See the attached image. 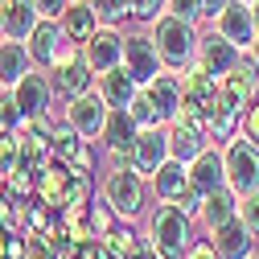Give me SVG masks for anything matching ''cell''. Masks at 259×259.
Listing matches in <instances>:
<instances>
[{"instance_id": "1", "label": "cell", "mask_w": 259, "mask_h": 259, "mask_svg": "<svg viewBox=\"0 0 259 259\" xmlns=\"http://www.w3.org/2000/svg\"><path fill=\"white\" fill-rule=\"evenodd\" d=\"M99 198L119 214V222H140L148 214V177H140L127 165H111L99 181Z\"/></svg>"}, {"instance_id": "2", "label": "cell", "mask_w": 259, "mask_h": 259, "mask_svg": "<svg viewBox=\"0 0 259 259\" xmlns=\"http://www.w3.org/2000/svg\"><path fill=\"white\" fill-rule=\"evenodd\" d=\"M148 33H152V41H156V54H160V62H165V70H185V66H193V58H198V25H189V21H181V17H173V13H165L160 21H152L148 25Z\"/></svg>"}, {"instance_id": "3", "label": "cell", "mask_w": 259, "mask_h": 259, "mask_svg": "<svg viewBox=\"0 0 259 259\" xmlns=\"http://www.w3.org/2000/svg\"><path fill=\"white\" fill-rule=\"evenodd\" d=\"M144 239H148L152 247H160V251L185 255L189 243L198 239V235H193V218H189L181 206H173V202H156V206L144 214Z\"/></svg>"}, {"instance_id": "4", "label": "cell", "mask_w": 259, "mask_h": 259, "mask_svg": "<svg viewBox=\"0 0 259 259\" xmlns=\"http://www.w3.org/2000/svg\"><path fill=\"white\" fill-rule=\"evenodd\" d=\"M46 74H50V87H54L58 99H74V95L91 91V87H95V78H99V74L91 70V62H87L82 46H74V41L62 46V54L46 66Z\"/></svg>"}, {"instance_id": "5", "label": "cell", "mask_w": 259, "mask_h": 259, "mask_svg": "<svg viewBox=\"0 0 259 259\" xmlns=\"http://www.w3.org/2000/svg\"><path fill=\"white\" fill-rule=\"evenodd\" d=\"M222 165H226V185L239 198L259 189V144H251L243 132L222 144Z\"/></svg>"}, {"instance_id": "6", "label": "cell", "mask_w": 259, "mask_h": 259, "mask_svg": "<svg viewBox=\"0 0 259 259\" xmlns=\"http://www.w3.org/2000/svg\"><path fill=\"white\" fill-rule=\"evenodd\" d=\"M107 103H103V95L99 91H82V95H74V99H66V107H62V123H70L74 132H82L87 140H95L99 144V132H103V123H107Z\"/></svg>"}, {"instance_id": "7", "label": "cell", "mask_w": 259, "mask_h": 259, "mask_svg": "<svg viewBox=\"0 0 259 259\" xmlns=\"http://www.w3.org/2000/svg\"><path fill=\"white\" fill-rule=\"evenodd\" d=\"M50 156L58 165H66L70 173H91L95 169V140L74 132L70 123H58L54 136H50Z\"/></svg>"}, {"instance_id": "8", "label": "cell", "mask_w": 259, "mask_h": 259, "mask_svg": "<svg viewBox=\"0 0 259 259\" xmlns=\"http://www.w3.org/2000/svg\"><path fill=\"white\" fill-rule=\"evenodd\" d=\"M123 70L132 74L140 87H144V82H152L160 70H165V62H160L156 41H152L148 29H140V33H127V37H123Z\"/></svg>"}, {"instance_id": "9", "label": "cell", "mask_w": 259, "mask_h": 259, "mask_svg": "<svg viewBox=\"0 0 259 259\" xmlns=\"http://www.w3.org/2000/svg\"><path fill=\"white\" fill-rule=\"evenodd\" d=\"M218 99H222L226 107H235L239 115L259 99V66H255L251 58H243L231 74L218 78Z\"/></svg>"}, {"instance_id": "10", "label": "cell", "mask_w": 259, "mask_h": 259, "mask_svg": "<svg viewBox=\"0 0 259 259\" xmlns=\"http://www.w3.org/2000/svg\"><path fill=\"white\" fill-rule=\"evenodd\" d=\"M9 95H13V107L21 111V119L54 111V87H50V74H46L41 66H33V70H29Z\"/></svg>"}, {"instance_id": "11", "label": "cell", "mask_w": 259, "mask_h": 259, "mask_svg": "<svg viewBox=\"0 0 259 259\" xmlns=\"http://www.w3.org/2000/svg\"><path fill=\"white\" fill-rule=\"evenodd\" d=\"M123 37L127 33H119V25H99L82 41V54H87V62H91L95 74H107V70L123 66Z\"/></svg>"}, {"instance_id": "12", "label": "cell", "mask_w": 259, "mask_h": 259, "mask_svg": "<svg viewBox=\"0 0 259 259\" xmlns=\"http://www.w3.org/2000/svg\"><path fill=\"white\" fill-rule=\"evenodd\" d=\"M210 29H218V33L226 41H235L243 54H251L255 37H259V29H255V17H251V5H243V0H231L222 13L210 17Z\"/></svg>"}, {"instance_id": "13", "label": "cell", "mask_w": 259, "mask_h": 259, "mask_svg": "<svg viewBox=\"0 0 259 259\" xmlns=\"http://www.w3.org/2000/svg\"><path fill=\"white\" fill-rule=\"evenodd\" d=\"M169 156H173V148H169V127H140V136H136V144H132V169H136L140 177H152Z\"/></svg>"}, {"instance_id": "14", "label": "cell", "mask_w": 259, "mask_h": 259, "mask_svg": "<svg viewBox=\"0 0 259 259\" xmlns=\"http://www.w3.org/2000/svg\"><path fill=\"white\" fill-rule=\"evenodd\" d=\"M193 62H198V66H206L214 78H222V74H231L239 62H243V50H239L235 41H226L218 29H210V33L198 37V58H193Z\"/></svg>"}, {"instance_id": "15", "label": "cell", "mask_w": 259, "mask_h": 259, "mask_svg": "<svg viewBox=\"0 0 259 259\" xmlns=\"http://www.w3.org/2000/svg\"><path fill=\"white\" fill-rule=\"evenodd\" d=\"M189 185L210 198V193L226 189V165H222V144H206L198 156L189 160Z\"/></svg>"}, {"instance_id": "16", "label": "cell", "mask_w": 259, "mask_h": 259, "mask_svg": "<svg viewBox=\"0 0 259 259\" xmlns=\"http://www.w3.org/2000/svg\"><path fill=\"white\" fill-rule=\"evenodd\" d=\"M136 136H140V123L132 119V111H127V107H111V111H107V123H103V132H99V148H103L107 156L132 152Z\"/></svg>"}, {"instance_id": "17", "label": "cell", "mask_w": 259, "mask_h": 259, "mask_svg": "<svg viewBox=\"0 0 259 259\" xmlns=\"http://www.w3.org/2000/svg\"><path fill=\"white\" fill-rule=\"evenodd\" d=\"M144 95L152 99V107H156L160 123H169V119L181 111V103H185V87H181V74H177V70H160L152 82H144Z\"/></svg>"}, {"instance_id": "18", "label": "cell", "mask_w": 259, "mask_h": 259, "mask_svg": "<svg viewBox=\"0 0 259 259\" xmlns=\"http://www.w3.org/2000/svg\"><path fill=\"white\" fill-rule=\"evenodd\" d=\"M206 239L218 247L222 259H251L255 255V235L247 231L243 218H231V222L214 226V231H206Z\"/></svg>"}, {"instance_id": "19", "label": "cell", "mask_w": 259, "mask_h": 259, "mask_svg": "<svg viewBox=\"0 0 259 259\" xmlns=\"http://www.w3.org/2000/svg\"><path fill=\"white\" fill-rule=\"evenodd\" d=\"M70 181H74V173H70L66 165H58V160H46V165L37 169V189H33V198H41L50 210H66Z\"/></svg>"}, {"instance_id": "20", "label": "cell", "mask_w": 259, "mask_h": 259, "mask_svg": "<svg viewBox=\"0 0 259 259\" xmlns=\"http://www.w3.org/2000/svg\"><path fill=\"white\" fill-rule=\"evenodd\" d=\"M37 21H41V13L33 0H9L5 13H0V41H29Z\"/></svg>"}, {"instance_id": "21", "label": "cell", "mask_w": 259, "mask_h": 259, "mask_svg": "<svg viewBox=\"0 0 259 259\" xmlns=\"http://www.w3.org/2000/svg\"><path fill=\"white\" fill-rule=\"evenodd\" d=\"M148 185H152V198H156V202H173V206H177L181 193L189 189V165L177 160V156H169L165 165L148 177Z\"/></svg>"}, {"instance_id": "22", "label": "cell", "mask_w": 259, "mask_h": 259, "mask_svg": "<svg viewBox=\"0 0 259 259\" xmlns=\"http://www.w3.org/2000/svg\"><path fill=\"white\" fill-rule=\"evenodd\" d=\"M25 46H29V58H33V66L46 70L50 62L62 54V46H66V33H62V25H58V21H46V17H41Z\"/></svg>"}, {"instance_id": "23", "label": "cell", "mask_w": 259, "mask_h": 259, "mask_svg": "<svg viewBox=\"0 0 259 259\" xmlns=\"http://www.w3.org/2000/svg\"><path fill=\"white\" fill-rule=\"evenodd\" d=\"M95 91L103 95V103H107V107H132V99L140 95V82L127 74L123 66H115V70H107V74L95 78Z\"/></svg>"}, {"instance_id": "24", "label": "cell", "mask_w": 259, "mask_h": 259, "mask_svg": "<svg viewBox=\"0 0 259 259\" xmlns=\"http://www.w3.org/2000/svg\"><path fill=\"white\" fill-rule=\"evenodd\" d=\"M29 70H33L29 46L25 41H0V91H13Z\"/></svg>"}, {"instance_id": "25", "label": "cell", "mask_w": 259, "mask_h": 259, "mask_svg": "<svg viewBox=\"0 0 259 259\" xmlns=\"http://www.w3.org/2000/svg\"><path fill=\"white\" fill-rule=\"evenodd\" d=\"M58 25H62V33H66V41L82 46V41H87V37H91L103 21H99V13H95L91 0H82V5H70L66 13H62V17H58Z\"/></svg>"}, {"instance_id": "26", "label": "cell", "mask_w": 259, "mask_h": 259, "mask_svg": "<svg viewBox=\"0 0 259 259\" xmlns=\"http://www.w3.org/2000/svg\"><path fill=\"white\" fill-rule=\"evenodd\" d=\"M181 87H185V99H189V103H198L202 111L218 99V78H214L206 66H198V62L181 70Z\"/></svg>"}, {"instance_id": "27", "label": "cell", "mask_w": 259, "mask_h": 259, "mask_svg": "<svg viewBox=\"0 0 259 259\" xmlns=\"http://www.w3.org/2000/svg\"><path fill=\"white\" fill-rule=\"evenodd\" d=\"M231 218H239V193H235L231 185H226V189L210 193V198L202 202V214H198V222H202V231H214V226L231 222Z\"/></svg>"}, {"instance_id": "28", "label": "cell", "mask_w": 259, "mask_h": 259, "mask_svg": "<svg viewBox=\"0 0 259 259\" xmlns=\"http://www.w3.org/2000/svg\"><path fill=\"white\" fill-rule=\"evenodd\" d=\"M140 239H144V235L132 231V222H119L111 235H103V251H107L111 259H132L136 247H140Z\"/></svg>"}, {"instance_id": "29", "label": "cell", "mask_w": 259, "mask_h": 259, "mask_svg": "<svg viewBox=\"0 0 259 259\" xmlns=\"http://www.w3.org/2000/svg\"><path fill=\"white\" fill-rule=\"evenodd\" d=\"M87 222H91V235H95V239H103V235H111L115 226H119V214H115L103 198H95V202L87 206Z\"/></svg>"}, {"instance_id": "30", "label": "cell", "mask_w": 259, "mask_h": 259, "mask_svg": "<svg viewBox=\"0 0 259 259\" xmlns=\"http://www.w3.org/2000/svg\"><path fill=\"white\" fill-rule=\"evenodd\" d=\"M95 13H99L103 25H123V21H132V9H136V0H91Z\"/></svg>"}, {"instance_id": "31", "label": "cell", "mask_w": 259, "mask_h": 259, "mask_svg": "<svg viewBox=\"0 0 259 259\" xmlns=\"http://www.w3.org/2000/svg\"><path fill=\"white\" fill-rule=\"evenodd\" d=\"M95 202V181H91V173H74V181H70V193H66V206H74V210H87Z\"/></svg>"}, {"instance_id": "32", "label": "cell", "mask_w": 259, "mask_h": 259, "mask_svg": "<svg viewBox=\"0 0 259 259\" xmlns=\"http://www.w3.org/2000/svg\"><path fill=\"white\" fill-rule=\"evenodd\" d=\"M21 165V148H17V132H0V177L9 181V173Z\"/></svg>"}, {"instance_id": "33", "label": "cell", "mask_w": 259, "mask_h": 259, "mask_svg": "<svg viewBox=\"0 0 259 259\" xmlns=\"http://www.w3.org/2000/svg\"><path fill=\"white\" fill-rule=\"evenodd\" d=\"M127 111H132V119H136L140 127H165V123H160V115H156V107H152V99L144 95V87H140V95L132 99V107H127Z\"/></svg>"}, {"instance_id": "34", "label": "cell", "mask_w": 259, "mask_h": 259, "mask_svg": "<svg viewBox=\"0 0 259 259\" xmlns=\"http://www.w3.org/2000/svg\"><path fill=\"white\" fill-rule=\"evenodd\" d=\"M165 13H169V0H136L132 21H140V25H152V21H160Z\"/></svg>"}, {"instance_id": "35", "label": "cell", "mask_w": 259, "mask_h": 259, "mask_svg": "<svg viewBox=\"0 0 259 259\" xmlns=\"http://www.w3.org/2000/svg\"><path fill=\"white\" fill-rule=\"evenodd\" d=\"M169 13L189 21V25H202L206 21V9H202V0H169Z\"/></svg>"}, {"instance_id": "36", "label": "cell", "mask_w": 259, "mask_h": 259, "mask_svg": "<svg viewBox=\"0 0 259 259\" xmlns=\"http://www.w3.org/2000/svg\"><path fill=\"white\" fill-rule=\"evenodd\" d=\"M239 218L247 222V231L259 239V189L247 193V198H239Z\"/></svg>"}, {"instance_id": "37", "label": "cell", "mask_w": 259, "mask_h": 259, "mask_svg": "<svg viewBox=\"0 0 259 259\" xmlns=\"http://www.w3.org/2000/svg\"><path fill=\"white\" fill-rule=\"evenodd\" d=\"M17 123H21V111L13 107V95L0 91V132H13Z\"/></svg>"}, {"instance_id": "38", "label": "cell", "mask_w": 259, "mask_h": 259, "mask_svg": "<svg viewBox=\"0 0 259 259\" xmlns=\"http://www.w3.org/2000/svg\"><path fill=\"white\" fill-rule=\"evenodd\" d=\"M239 132H243L251 144H259V99H255V103L243 111V119H239Z\"/></svg>"}, {"instance_id": "39", "label": "cell", "mask_w": 259, "mask_h": 259, "mask_svg": "<svg viewBox=\"0 0 259 259\" xmlns=\"http://www.w3.org/2000/svg\"><path fill=\"white\" fill-rule=\"evenodd\" d=\"M202 202H206V198H202V193H198V189L189 185V189L181 193V202H177V206H181V210H185V214H189L193 222H198V214H202Z\"/></svg>"}, {"instance_id": "40", "label": "cell", "mask_w": 259, "mask_h": 259, "mask_svg": "<svg viewBox=\"0 0 259 259\" xmlns=\"http://www.w3.org/2000/svg\"><path fill=\"white\" fill-rule=\"evenodd\" d=\"M185 259H222V255H218V247L210 239H193L189 251H185Z\"/></svg>"}, {"instance_id": "41", "label": "cell", "mask_w": 259, "mask_h": 259, "mask_svg": "<svg viewBox=\"0 0 259 259\" xmlns=\"http://www.w3.org/2000/svg\"><path fill=\"white\" fill-rule=\"evenodd\" d=\"M33 5H37V13H41L46 21H58L62 13L70 9V0H33Z\"/></svg>"}, {"instance_id": "42", "label": "cell", "mask_w": 259, "mask_h": 259, "mask_svg": "<svg viewBox=\"0 0 259 259\" xmlns=\"http://www.w3.org/2000/svg\"><path fill=\"white\" fill-rule=\"evenodd\" d=\"M226 5H231V0H202V9H206V21H210L214 13H222Z\"/></svg>"}, {"instance_id": "43", "label": "cell", "mask_w": 259, "mask_h": 259, "mask_svg": "<svg viewBox=\"0 0 259 259\" xmlns=\"http://www.w3.org/2000/svg\"><path fill=\"white\" fill-rule=\"evenodd\" d=\"M251 62L259 66V37H255V46H251Z\"/></svg>"}, {"instance_id": "44", "label": "cell", "mask_w": 259, "mask_h": 259, "mask_svg": "<svg viewBox=\"0 0 259 259\" xmlns=\"http://www.w3.org/2000/svg\"><path fill=\"white\" fill-rule=\"evenodd\" d=\"M251 17H255V29H259V0H255V5H251Z\"/></svg>"}, {"instance_id": "45", "label": "cell", "mask_w": 259, "mask_h": 259, "mask_svg": "<svg viewBox=\"0 0 259 259\" xmlns=\"http://www.w3.org/2000/svg\"><path fill=\"white\" fill-rule=\"evenodd\" d=\"M0 198H5V177H0Z\"/></svg>"}, {"instance_id": "46", "label": "cell", "mask_w": 259, "mask_h": 259, "mask_svg": "<svg viewBox=\"0 0 259 259\" xmlns=\"http://www.w3.org/2000/svg\"><path fill=\"white\" fill-rule=\"evenodd\" d=\"M5 5H9V0H0V13H5Z\"/></svg>"}, {"instance_id": "47", "label": "cell", "mask_w": 259, "mask_h": 259, "mask_svg": "<svg viewBox=\"0 0 259 259\" xmlns=\"http://www.w3.org/2000/svg\"><path fill=\"white\" fill-rule=\"evenodd\" d=\"M243 5H255V0H243Z\"/></svg>"}, {"instance_id": "48", "label": "cell", "mask_w": 259, "mask_h": 259, "mask_svg": "<svg viewBox=\"0 0 259 259\" xmlns=\"http://www.w3.org/2000/svg\"><path fill=\"white\" fill-rule=\"evenodd\" d=\"M251 259H259V251H255V255H251Z\"/></svg>"}]
</instances>
